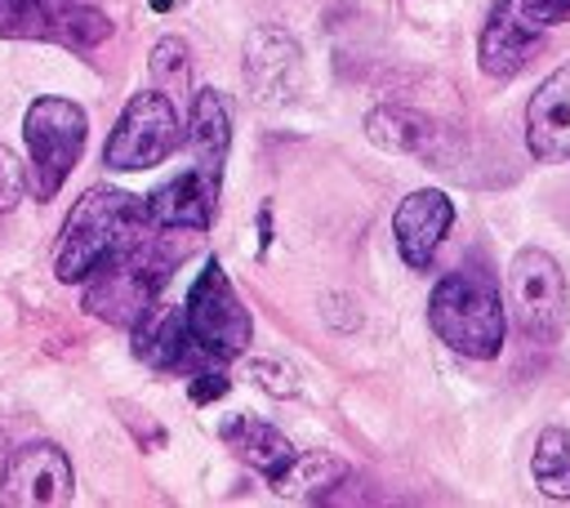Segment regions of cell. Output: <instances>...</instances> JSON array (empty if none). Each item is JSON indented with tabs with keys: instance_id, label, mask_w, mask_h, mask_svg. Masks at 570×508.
<instances>
[{
	"instance_id": "cell-3",
	"label": "cell",
	"mask_w": 570,
	"mask_h": 508,
	"mask_svg": "<svg viewBox=\"0 0 570 508\" xmlns=\"http://www.w3.org/2000/svg\"><path fill=\"white\" fill-rule=\"evenodd\" d=\"M174 264H179V254L161 250V241L143 232L134 245H125L103 268H94L85 277L81 304H85V313H94L108 326H134L156 304L165 282L174 277Z\"/></svg>"
},
{
	"instance_id": "cell-19",
	"label": "cell",
	"mask_w": 570,
	"mask_h": 508,
	"mask_svg": "<svg viewBox=\"0 0 570 508\" xmlns=\"http://www.w3.org/2000/svg\"><path fill=\"white\" fill-rule=\"evenodd\" d=\"M530 477L548 499H570V428H543L530 455Z\"/></svg>"
},
{
	"instance_id": "cell-8",
	"label": "cell",
	"mask_w": 570,
	"mask_h": 508,
	"mask_svg": "<svg viewBox=\"0 0 570 508\" xmlns=\"http://www.w3.org/2000/svg\"><path fill=\"white\" fill-rule=\"evenodd\" d=\"M72 499V459L54 441L10 450L0 473V508H63Z\"/></svg>"
},
{
	"instance_id": "cell-24",
	"label": "cell",
	"mask_w": 570,
	"mask_h": 508,
	"mask_svg": "<svg viewBox=\"0 0 570 508\" xmlns=\"http://www.w3.org/2000/svg\"><path fill=\"white\" fill-rule=\"evenodd\" d=\"M23 196H28V165L19 161V152H14V148L0 143V214L19 210V205H23Z\"/></svg>"
},
{
	"instance_id": "cell-21",
	"label": "cell",
	"mask_w": 570,
	"mask_h": 508,
	"mask_svg": "<svg viewBox=\"0 0 570 508\" xmlns=\"http://www.w3.org/2000/svg\"><path fill=\"white\" fill-rule=\"evenodd\" d=\"M187 63H192L187 41L165 37V41H156V45H152V77L161 81V90H165V94L187 85Z\"/></svg>"
},
{
	"instance_id": "cell-18",
	"label": "cell",
	"mask_w": 570,
	"mask_h": 508,
	"mask_svg": "<svg viewBox=\"0 0 570 508\" xmlns=\"http://www.w3.org/2000/svg\"><path fill=\"white\" fill-rule=\"evenodd\" d=\"M366 134H370L375 148L397 152V156H428L432 152V139H437L432 121L424 112H415V108H401V103L375 108L366 116Z\"/></svg>"
},
{
	"instance_id": "cell-23",
	"label": "cell",
	"mask_w": 570,
	"mask_h": 508,
	"mask_svg": "<svg viewBox=\"0 0 570 508\" xmlns=\"http://www.w3.org/2000/svg\"><path fill=\"white\" fill-rule=\"evenodd\" d=\"M250 379L272 397H299V388H304L299 370L291 362H281V357H254L250 362Z\"/></svg>"
},
{
	"instance_id": "cell-16",
	"label": "cell",
	"mask_w": 570,
	"mask_h": 508,
	"mask_svg": "<svg viewBox=\"0 0 570 508\" xmlns=\"http://www.w3.org/2000/svg\"><path fill=\"white\" fill-rule=\"evenodd\" d=\"M223 441H227L254 473H263L267 481L299 455V450L291 446V437H285L281 428H272V424H263V419H250V415L227 419V424H223Z\"/></svg>"
},
{
	"instance_id": "cell-25",
	"label": "cell",
	"mask_w": 570,
	"mask_h": 508,
	"mask_svg": "<svg viewBox=\"0 0 570 508\" xmlns=\"http://www.w3.org/2000/svg\"><path fill=\"white\" fill-rule=\"evenodd\" d=\"M116 410H121V424H130V428H134V437H139V446H143V450H152V446H165V428L147 424V419H143L147 410H139V406H125V402H116Z\"/></svg>"
},
{
	"instance_id": "cell-5",
	"label": "cell",
	"mask_w": 570,
	"mask_h": 508,
	"mask_svg": "<svg viewBox=\"0 0 570 508\" xmlns=\"http://www.w3.org/2000/svg\"><path fill=\"white\" fill-rule=\"evenodd\" d=\"M508 295H512V317L521 326V335H530L535 344H557L566 335V317H570V291H566V273L548 250H517L508 264Z\"/></svg>"
},
{
	"instance_id": "cell-15",
	"label": "cell",
	"mask_w": 570,
	"mask_h": 508,
	"mask_svg": "<svg viewBox=\"0 0 570 508\" xmlns=\"http://www.w3.org/2000/svg\"><path fill=\"white\" fill-rule=\"evenodd\" d=\"M535 45H539V37H535V32H526V28L512 19L508 0H499L495 14H490V23L481 28L477 63H481V72H486V77L508 81V77H517V72L526 68V59H530V50H535Z\"/></svg>"
},
{
	"instance_id": "cell-22",
	"label": "cell",
	"mask_w": 570,
	"mask_h": 508,
	"mask_svg": "<svg viewBox=\"0 0 570 508\" xmlns=\"http://www.w3.org/2000/svg\"><path fill=\"white\" fill-rule=\"evenodd\" d=\"M508 10H512V19H517L526 32H535V37H543L548 28L570 23V0H508Z\"/></svg>"
},
{
	"instance_id": "cell-6",
	"label": "cell",
	"mask_w": 570,
	"mask_h": 508,
	"mask_svg": "<svg viewBox=\"0 0 570 508\" xmlns=\"http://www.w3.org/2000/svg\"><path fill=\"white\" fill-rule=\"evenodd\" d=\"M183 317H187V331H192L196 348L214 362H232L250 348V335H254L250 313H245V304H241V295H236V286H232V277L223 273L218 260H205L196 286L187 295Z\"/></svg>"
},
{
	"instance_id": "cell-11",
	"label": "cell",
	"mask_w": 570,
	"mask_h": 508,
	"mask_svg": "<svg viewBox=\"0 0 570 508\" xmlns=\"http://www.w3.org/2000/svg\"><path fill=\"white\" fill-rule=\"evenodd\" d=\"M214 201H218V179H210L205 170H187L152 192L147 223L161 232H205L214 219Z\"/></svg>"
},
{
	"instance_id": "cell-17",
	"label": "cell",
	"mask_w": 570,
	"mask_h": 508,
	"mask_svg": "<svg viewBox=\"0 0 570 508\" xmlns=\"http://www.w3.org/2000/svg\"><path fill=\"white\" fill-rule=\"evenodd\" d=\"M348 481V464L330 450H304L272 477V490L281 499H330Z\"/></svg>"
},
{
	"instance_id": "cell-10",
	"label": "cell",
	"mask_w": 570,
	"mask_h": 508,
	"mask_svg": "<svg viewBox=\"0 0 570 508\" xmlns=\"http://www.w3.org/2000/svg\"><path fill=\"white\" fill-rule=\"evenodd\" d=\"M455 223V201L437 187H419L410 192L397 214H393V236H397V254L406 260L410 273H428L437 260V245L446 241Z\"/></svg>"
},
{
	"instance_id": "cell-4",
	"label": "cell",
	"mask_w": 570,
	"mask_h": 508,
	"mask_svg": "<svg viewBox=\"0 0 570 508\" xmlns=\"http://www.w3.org/2000/svg\"><path fill=\"white\" fill-rule=\"evenodd\" d=\"M90 116L72 99H37L23 116V143H28V192L37 201H50L68 174L77 170L85 152Z\"/></svg>"
},
{
	"instance_id": "cell-12",
	"label": "cell",
	"mask_w": 570,
	"mask_h": 508,
	"mask_svg": "<svg viewBox=\"0 0 570 508\" xmlns=\"http://www.w3.org/2000/svg\"><path fill=\"white\" fill-rule=\"evenodd\" d=\"M526 148L535 161H570V63L530 94Z\"/></svg>"
},
{
	"instance_id": "cell-2",
	"label": "cell",
	"mask_w": 570,
	"mask_h": 508,
	"mask_svg": "<svg viewBox=\"0 0 570 508\" xmlns=\"http://www.w3.org/2000/svg\"><path fill=\"white\" fill-rule=\"evenodd\" d=\"M428 326L432 335L468 362H490L503 348V304L495 282L481 268L446 273L428 295Z\"/></svg>"
},
{
	"instance_id": "cell-1",
	"label": "cell",
	"mask_w": 570,
	"mask_h": 508,
	"mask_svg": "<svg viewBox=\"0 0 570 508\" xmlns=\"http://www.w3.org/2000/svg\"><path fill=\"white\" fill-rule=\"evenodd\" d=\"M147 232V205L121 187H90L59 236V254H54V273L68 286H81L94 268H103L112 254H121L125 245H134Z\"/></svg>"
},
{
	"instance_id": "cell-7",
	"label": "cell",
	"mask_w": 570,
	"mask_h": 508,
	"mask_svg": "<svg viewBox=\"0 0 570 508\" xmlns=\"http://www.w3.org/2000/svg\"><path fill=\"white\" fill-rule=\"evenodd\" d=\"M179 143H183V134H179V112H174L170 94L143 90L125 103V112L103 148V161L112 170H152L165 156H174Z\"/></svg>"
},
{
	"instance_id": "cell-20",
	"label": "cell",
	"mask_w": 570,
	"mask_h": 508,
	"mask_svg": "<svg viewBox=\"0 0 570 508\" xmlns=\"http://www.w3.org/2000/svg\"><path fill=\"white\" fill-rule=\"evenodd\" d=\"M45 37L59 41V45H68V50H77V54H85V50H94V45H103V41L112 37V23H108L103 10L68 6V10H59V14L50 19Z\"/></svg>"
},
{
	"instance_id": "cell-9",
	"label": "cell",
	"mask_w": 570,
	"mask_h": 508,
	"mask_svg": "<svg viewBox=\"0 0 570 508\" xmlns=\"http://www.w3.org/2000/svg\"><path fill=\"white\" fill-rule=\"evenodd\" d=\"M245 81L254 103L285 108L304 94V50L281 28H254L245 37Z\"/></svg>"
},
{
	"instance_id": "cell-13",
	"label": "cell",
	"mask_w": 570,
	"mask_h": 508,
	"mask_svg": "<svg viewBox=\"0 0 570 508\" xmlns=\"http://www.w3.org/2000/svg\"><path fill=\"white\" fill-rule=\"evenodd\" d=\"M134 353L156 366V370H192L196 357H205L187 331V317L183 308H170V304H152L134 326Z\"/></svg>"
},
{
	"instance_id": "cell-27",
	"label": "cell",
	"mask_w": 570,
	"mask_h": 508,
	"mask_svg": "<svg viewBox=\"0 0 570 508\" xmlns=\"http://www.w3.org/2000/svg\"><path fill=\"white\" fill-rule=\"evenodd\" d=\"M152 10H156V14H165V10H174V0H152Z\"/></svg>"
},
{
	"instance_id": "cell-26",
	"label": "cell",
	"mask_w": 570,
	"mask_h": 508,
	"mask_svg": "<svg viewBox=\"0 0 570 508\" xmlns=\"http://www.w3.org/2000/svg\"><path fill=\"white\" fill-rule=\"evenodd\" d=\"M227 388H232V379H223L218 370H210V375H192V384H187V397H192L196 406H205V402L223 397Z\"/></svg>"
},
{
	"instance_id": "cell-14",
	"label": "cell",
	"mask_w": 570,
	"mask_h": 508,
	"mask_svg": "<svg viewBox=\"0 0 570 508\" xmlns=\"http://www.w3.org/2000/svg\"><path fill=\"white\" fill-rule=\"evenodd\" d=\"M187 148L196 152V170H205L210 179H223V161L232 148V112L223 103L218 90H196L192 94V116H187Z\"/></svg>"
}]
</instances>
